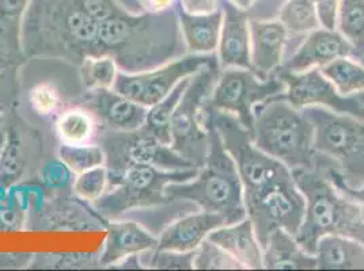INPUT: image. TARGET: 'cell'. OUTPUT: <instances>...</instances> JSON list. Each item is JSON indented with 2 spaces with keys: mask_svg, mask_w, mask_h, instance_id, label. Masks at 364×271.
<instances>
[{
  "mask_svg": "<svg viewBox=\"0 0 364 271\" xmlns=\"http://www.w3.org/2000/svg\"><path fill=\"white\" fill-rule=\"evenodd\" d=\"M109 55L128 74L143 72L188 55L177 7L159 14L119 13L100 23L95 55Z\"/></svg>",
  "mask_w": 364,
  "mask_h": 271,
  "instance_id": "1",
  "label": "cell"
},
{
  "mask_svg": "<svg viewBox=\"0 0 364 271\" xmlns=\"http://www.w3.org/2000/svg\"><path fill=\"white\" fill-rule=\"evenodd\" d=\"M291 172L306 202L304 220L295 235L304 251L314 255L317 243L326 235L346 236L364 245L362 204L343 194L317 167Z\"/></svg>",
  "mask_w": 364,
  "mask_h": 271,
  "instance_id": "2",
  "label": "cell"
},
{
  "mask_svg": "<svg viewBox=\"0 0 364 271\" xmlns=\"http://www.w3.org/2000/svg\"><path fill=\"white\" fill-rule=\"evenodd\" d=\"M204 126L210 133L205 163L198 167V175L192 181L167 184L165 194L171 202H192L201 211L220 214L226 224H234L247 217L242 182L215 126L210 122Z\"/></svg>",
  "mask_w": 364,
  "mask_h": 271,
  "instance_id": "3",
  "label": "cell"
},
{
  "mask_svg": "<svg viewBox=\"0 0 364 271\" xmlns=\"http://www.w3.org/2000/svg\"><path fill=\"white\" fill-rule=\"evenodd\" d=\"M252 140L258 150L291 171L313 170L316 162L314 128L304 110L280 96L255 109Z\"/></svg>",
  "mask_w": 364,
  "mask_h": 271,
  "instance_id": "4",
  "label": "cell"
},
{
  "mask_svg": "<svg viewBox=\"0 0 364 271\" xmlns=\"http://www.w3.org/2000/svg\"><path fill=\"white\" fill-rule=\"evenodd\" d=\"M304 114L314 128V150L333 162L349 189L364 186V118L309 106Z\"/></svg>",
  "mask_w": 364,
  "mask_h": 271,
  "instance_id": "5",
  "label": "cell"
},
{
  "mask_svg": "<svg viewBox=\"0 0 364 271\" xmlns=\"http://www.w3.org/2000/svg\"><path fill=\"white\" fill-rule=\"evenodd\" d=\"M198 172V167L167 171L154 166L135 165L110 182L107 194L92 202V205L107 221L122 219L128 211L168 205L171 201L165 194L167 184L192 181Z\"/></svg>",
  "mask_w": 364,
  "mask_h": 271,
  "instance_id": "6",
  "label": "cell"
},
{
  "mask_svg": "<svg viewBox=\"0 0 364 271\" xmlns=\"http://www.w3.org/2000/svg\"><path fill=\"white\" fill-rule=\"evenodd\" d=\"M220 74L218 59L201 67L182 95L171 120V148L195 166L205 163L210 133L204 126V105Z\"/></svg>",
  "mask_w": 364,
  "mask_h": 271,
  "instance_id": "7",
  "label": "cell"
},
{
  "mask_svg": "<svg viewBox=\"0 0 364 271\" xmlns=\"http://www.w3.org/2000/svg\"><path fill=\"white\" fill-rule=\"evenodd\" d=\"M284 89V82L276 74L261 79L250 70L228 68L220 71L205 106L235 117L252 133L255 109L280 96Z\"/></svg>",
  "mask_w": 364,
  "mask_h": 271,
  "instance_id": "8",
  "label": "cell"
},
{
  "mask_svg": "<svg viewBox=\"0 0 364 271\" xmlns=\"http://www.w3.org/2000/svg\"><path fill=\"white\" fill-rule=\"evenodd\" d=\"M95 143L104 148L107 155L105 166L109 171V183L135 165L154 166L167 171L198 167L185 160L171 145L161 143L143 129L135 132L98 129Z\"/></svg>",
  "mask_w": 364,
  "mask_h": 271,
  "instance_id": "9",
  "label": "cell"
},
{
  "mask_svg": "<svg viewBox=\"0 0 364 271\" xmlns=\"http://www.w3.org/2000/svg\"><path fill=\"white\" fill-rule=\"evenodd\" d=\"M247 219L253 223L261 248L271 232L283 228L296 235L304 214V197L292 174L265 186L253 194L243 197Z\"/></svg>",
  "mask_w": 364,
  "mask_h": 271,
  "instance_id": "10",
  "label": "cell"
},
{
  "mask_svg": "<svg viewBox=\"0 0 364 271\" xmlns=\"http://www.w3.org/2000/svg\"><path fill=\"white\" fill-rule=\"evenodd\" d=\"M216 57L213 55H185L176 60L136 74L120 71L113 90L131 101L151 107L162 101L182 79L195 75L198 70Z\"/></svg>",
  "mask_w": 364,
  "mask_h": 271,
  "instance_id": "11",
  "label": "cell"
},
{
  "mask_svg": "<svg viewBox=\"0 0 364 271\" xmlns=\"http://www.w3.org/2000/svg\"><path fill=\"white\" fill-rule=\"evenodd\" d=\"M276 75L284 82L286 86L280 98L287 101L295 109L304 110L309 106H321L336 113L364 118L363 94L360 92L352 96H343L322 75L319 68H311L304 72H287L279 70Z\"/></svg>",
  "mask_w": 364,
  "mask_h": 271,
  "instance_id": "12",
  "label": "cell"
},
{
  "mask_svg": "<svg viewBox=\"0 0 364 271\" xmlns=\"http://www.w3.org/2000/svg\"><path fill=\"white\" fill-rule=\"evenodd\" d=\"M76 106L89 110L100 129L135 132L143 128L149 107L136 104L113 89L85 91Z\"/></svg>",
  "mask_w": 364,
  "mask_h": 271,
  "instance_id": "13",
  "label": "cell"
},
{
  "mask_svg": "<svg viewBox=\"0 0 364 271\" xmlns=\"http://www.w3.org/2000/svg\"><path fill=\"white\" fill-rule=\"evenodd\" d=\"M341 57L355 59L353 48L338 31L319 28L307 33L304 43L283 61L280 70L287 72H304L321 68Z\"/></svg>",
  "mask_w": 364,
  "mask_h": 271,
  "instance_id": "14",
  "label": "cell"
},
{
  "mask_svg": "<svg viewBox=\"0 0 364 271\" xmlns=\"http://www.w3.org/2000/svg\"><path fill=\"white\" fill-rule=\"evenodd\" d=\"M223 14L218 45V64L220 71L243 68L252 71L250 60V18L228 0H219Z\"/></svg>",
  "mask_w": 364,
  "mask_h": 271,
  "instance_id": "15",
  "label": "cell"
},
{
  "mask_svg": "<svg viewBox=\"0 0 364 271\" xmlns=\"http://www.w3.org/2000/svg\"><path fill=\"white\" fill-rule=\"evenodd\" d=\"M289 35V31L279 19H250L252 71L258 77L268 79L280 70Z\"/></svg>",
  "mask_w": 364,
  "mask_h": 271,
  "instance_id": "16",
  "label": "cell"
},
{
  "mask_svg": "<svg viewBox=\"0 0 364 271\" xmlns=\"http://www.w3.org/2000/svg\"><path fill=\"white\" fill-rule=\"evenodd\" d=\"M223 226H228L226 220L216 213L201 211L185 214L158 233L156 248L182 253L193 251L213 229Z\"/></svg>",
  "mask_w": 364,
  "mask_h": 271,
  "instance_id": "17",
  "label": "cell"
},
{
  "mask_svg": "<svg viewBox=\"0 0 364 271\" xmlns=\"http://www.w3.org/2000/svg\"><path fill=\"white\" fill-rule=\"evenodd\" d=\"M158 236L146 226L131 219L110 220L107 226V240L100 254V266L110 267L122 258L156 248Z\"/></svg>",
  "mask_w": 364,
  "mask_h": 271,
  "instance_id": "18",
  "label": "cell"
},
{
  "mask_svg": "<svg viewBox=\"0 0 364 271\" xmlns=\"http://www.w3.org/2000/svg\"><path fill=\"white\" fill-rule=\"evenodd\" d=\"M208 239L226 250L242 265L243 269H262V248L253 223L247 217L238 223L213 229Z\"/></svg>",
  "mask_w": 364,
  "mask_h": 271,
  "instance_id": "19",
  "label": "cell"
},
{
  "mask_svg": "<svg viewBox=\"0 0 364 271\" xmlns=\"http://www.w3.org/2000/svg\"><path fill=\"white\" fill-rule=\"evenodd\" d=\"M262 269L268 270H313L316 256L306 253L292 233L283 228L271 232L262 248Z\"/></svg>",
  "mask_w": 364,
  "mask_h": 271,
  "instance_id": "20",
  "label": "cell"
},
{
  "mask_svg": "<svg viewBox=\"0 0 364 271\" xmlns=\"http://www.w3.org/2000/svg\"><path fill=\"white\" fill-rule=\"evenodd\" d=\"M177 13L189 55H213L218 50L223 21L220 7L210 14H189L177 6Z\"/></svg>",
  "mask_w": 364,
  "mask_h": 271,
  "instance_id": "21",
  "label": "cell"
},
{
  "mask_svg": "<svg viewBox=\"0 0 364 271\" xmlns=\"http://www.w3.org/2000/svg\"><path fill=\"white\" fill-rule=\"evenodd\" d=\"M314 256L321 270H364V245L350 238L322 236Z\"/></svg>",
  "mask_w": 364,
  "mask_h": 271,
  "instance_id": "22",
  "label": "cell"
},
{
  "mask_svg": "<svg viewBox=\"0 0 364 271\" xmlns=\"http://www.w3.org/2000/svg\"><path fill=\"white\" fill-rule=\"evenodd\" d=\"M98 129L100 126L94 116L80 106L63 110L55 122V133L63 144L92 143Z\"/></svg>",
  "mask_w": 364,
  "mask_h": 271,
  "instance_id": "23",
  "label": "cell"
},
{
  "mask_svg": "<svg viewBox=\"0 0 364 271\" xmlns=\"http://www.w3.org/2000/svg\"><path fill=\"white\" fill-rule=\"evenodd\" d=\"M191 77L192 76L182 79L162 101L149 107L147 110L146 121L141 129L166 145H171V120L177 106L181 101L182 95L191 82Z\"/></svg>",
  "mask_w": 364,
  "mask_h": 271,
  "instance_id": "24",
  "label": "cell"
},
{
  "mask_svg": "<svg viewBox=\"0 0 364 271\" xmlns=\"http://www.w3.org/2000/svg\"><path fill=\"white\" fill-rule=\"evenodd\" d=\"M352 57H341L321 67V72L343 96L364 92V65Z\"/></svg>",
  "mask_w": 364,
  "mask_h": 271,
  "instance_id": "25",
  "label": "cell"
},
{
  "mask_svg": "<svg viewBox=\"0 0 364 271\" xmlns=\"http://www.w3.org/2000/svg\"><path fill=\"white\" fill-rule=\"evenodd\" d=\"M336 28L353 48L355 59L364 55V0H340Z\"/></svg>",
  "mask_w": 364,
  "mask_h": 271,
  "instance_id": "26",
  "label": "cell"
},
{
  "mask_svg": "<svg viewBox=\"0 0 364 271\" xmlns=\"http://www.w3.org/2000/svg\"><path fill=\"white\" fill-rule=\"evenodd\" d=\"M120 71L117 61L109 55L86 56L79 64V76L85 91L113 89Z\"/></svg>",
  "mask_w": 364,
  "mask_h": 271,
  "instance_id": "27",
  "label": "cell"
},
{
  "mask_svg": "<svg viewBox=\"0 0 364 271\" xmlns=\"http://www.w3.org/2000/svg\"><path fill=\"white\" fill-rule=\"evenodd\" d=\"M279 21L292 35L307 34L322 28L314 0H287L279 11Z\"/></svg>",
  "mask_w": 364,
  "mask_h": 271,
  "instance_id": "28",
  "label": "cell"
},
{
  "mask_svg": "<svg viewBox=\"0 0 364 271\" xmlns=\"http://www.w3.org/2000/svg\"><path fill=\"white\" fill-rule=\"evenodd\" d=\"M58 157L74 175L95 167L105 166L107 155L98 143L63 144L58 150Z\"/></svg>",
  "mask_w": 364,
  "mask_h": 271,
  "instance_id": "29",
  "label": "cell"
},
{
  "mask_svg": "<svg viewBox=\"0 0 364 271\" xmlns=\"http://www.w3.org/2000/svg\"><path fill=\"white\" fill-rule=\"evenodd\" d=\"M25 171V157L21 138L16 131L7 132V143L0 160V184L11 189L22 178Z\"/></svg>",
  "mask_w": 364,
  "mask_h": 271,
  "instance_id": "30",
  "label": "cell"
},
{
  "mask_svg": "<svg viewBox=\"0 0 364 271\" xmlns=\"http://www.w3.org/2000/svg\"><path fill=\"white\" fill-rule=\"evenodd\" d=\"M193 269L198 270H243V266L220 245L208 238L195 250Z\"/></svg>",
  "mask_w": 364,
  "mask_h": 271,
  "instance_id": "31",
  "label": "cell"
},
{
  "mask_svg": "<svg viewBox=\"0 0 364 271\" xmlns=\"http://www.w3.org/2000/svg\"><path fill=\"white\" fill-rule=\"evenodd\" d=\"M140 260L144 269L156 270H192L195 260L193 251H171L151 248L140 253Z\"/></svg>",
  "mask_w": 364,
  "mask_h": 271,
  "instance_id": "32",
  "label": "cell"
},
{
  "mask_svg": "<svg viewBox=\"0 0 364 271\" xmlns=\"http://www.w3.org/2000/svg\"><path fill=\"white\" fill-rule=\"evenodd\" d=\"M109 190V171L107 166L95 167L77 174L73 182V192L80 201L95 202Z\"/></svg>",
  "mask_w": 364,
  "mask_h": 271,
  "instance_id": "33",
  "label": "cell"
},
{
  "mask_svg": "<svg viewBox=\"0 0 364 271\" xmlns=\"http://www.w3.org/2000/svg\"><path fill=\"white\" fill-rule=\"evenodd\" d=\"M23 19L0 16V57L11 60L26 61L22 43Z\"/></svg>",
  "mask_w": 364,
  "mask_h": 271,
  "instance_id": "34",
  "label": "cell"
},
{
  "mask_svg": "<svg viewBox=\"0 0 364 271\" xmlns=\"http://www.w3.org/2000/svg\"><path fill=\"white\" fill-rule=\"evenodd\" d=\"M100 266V255L92 254H40L33 255L29 267L34 269H86Z\"/></svg>",
  "mask_w": 364,
  "mask_h": 271,
  "instance_id": "35",
  "label": "cell"
},
{
  "mask_svg": "<svg viewBox=\"0 0 364 271\" xmlns=\"http://www.w3.org/2000/svg\"><path fill=\"white\" fill-rule=\"evenodd\" d=\"M29 105L33 111L43 118H49L60 114L63 96L50 83H38L29 91Z\"/></svg>",
  "mask_w": 364,
  "mask_h": 271,
  "instance_id": "36",
  "label": "cell"
},
{
  "mask_svg": "<svg viewBox=\"0 0 364 271\" xmlns=\"http://www.w3.org/2000/svg\"><path fill=\"white\" fill-rule=\"evenodd\" d=\"M21 61L0 57V109L14 105L18 96Z\"/></svg>",
  "mask_w": 364,
  "mask_h": 271,
  "instance_id": "37",
  "label": "cell"
},
{
  "mask_svg": "<svg viewBox=\"0 0 364 271\" xmlns=\"http://www.w3.org/2000/svg\"><path fill=\"white\" fill-rule=\"evenodd\" d=\"M114 3L125 14L141 16L159 14L176 9L178 0H114Z\"/></svg>",
  "mask_w": 364,
  "mask_h": 271,
  "instance_id": "38",
  "label": "cell"
},
{
  "mask_svg": "<svg viewBox=\"0 0 364 271\" xmlns=\"http://www.w3.org/2000/svg\"><path fill=\"white\" fill-rule=\"evenodd\" d=\"M16 196L10 193L9 201L0 206V232L21 231L25 224V211L22 202H16Z\"/></svg>",
  "mask_w": 364,
  "mask_h": 271,
  "instance_id": "39",
  "label": "cell"
},
{
  "mask_svg": "<svg viewBox=\"0 0 364 271\" xmlns=\"http://www.w3.org/2000/svg\"><path fill=\"white\" fill-rule=\"evenodd\" d=\"M73 175L74 174L59 160L44 167L41 179L48 189L56 190V189H65L67 184L71 182Z\"/></svg>",
  "mask_w": 364,
  "mask_h": 271,
  "instance_id": "40",
  "label": "cell"
},
{
  "mask_svg": "<svg viewBox=\"0 0 364 271\" xmlns=\"http://www.w3.org/2000/svg\"><path fill=\"white\" fill-rule=\"evenodd\" d=\"M362 94L364 95V92H362ZM317 168L322 170V171L328 175V178L332 181L334 186H336L343 194H346V196H348L349 198L358 201L359 204H362V206L364 208V186L362 189H359V190L349 189L348 186H346V184L343 183V181H341L340 174H338V171H337V167L334 166L333 163H325V165H321V166L317 167Z\"/></svg>",
  "mask_w": 364,
  "mask_h": 271,
  "instance_id": "41",
  "label": "cell"
},
{
  "mask_svg": "<svg viewBox=\"0 0 364 271\" xmlns=\"http://www.w3.org/2000/svg\"><path fill=\"white\" fill-rule=\"evenodd\" d=\"M319 23L325 29H336L340 0H314Z\"/></svg>",
  "mask_w": 364,
  "mask_h": 271,
  "instance_id": "42",
  "label": "cell"
},
{
  "mask_svg": "<svg viewBox=\"0 0 364 271\" xmlns=\"http://www.w3.org/2000/svg\"><path fill=\"white\" fill-rule=\"evenodd\" d=\"M178 6L189 14H210L219 7V0H178Z\"/></svg>",
  "mask_w": 364,
  "mask_h": 271,
  "instance_id": "43",
  "label": "cell"
},
{
  "mask_svg": "<svg viewBox=\"0 0 364 271\" xmlns=\"http://www.w3.org/2000/svg\"><path fill=\"white\" fill-rule=\"evenodd\" d=\"M31 0H0V16L23 19Z\"/></svg>",
  "mask_w": 364,
  "mask_h": 271,
  "instance_id": "44",
  "label": "cell"
},
{
  "mask_svg": "<svg viewBox=\"0 0 364 271\" xmlns=\"http://www.w3.org/2000/svg\"><path fill=\"white\" fill-rule=\"evenodd\" d=\"M33 254H0V269H22L31 265Z\"/></svg>",
  "mask_w": 364,
  "mask_h": 271,
  "instance_id": "45",
  "label": "cell"
},
{
  "mask_svg": "<svg viewBox=\"0 0 364 271\" xmlns=\"http://www.w3.org/2000/svg\"><path fill=\"white\" fill-rule=\"evenodd\" d=\"M109 269H119V270H139L144 269L141 260H140V254H131V255L124 256L116 263H113Z\"/></svg>",
  "mask_w": 364,
  "mask_h": 271,
  "instance_id": "46",
  "label": "cell"
},
{
  "mask_svg": "<svg viewBox=\"0 0 364 271\" xmlns=\"http://www.w3.org/2000/svg\"><path fill=\"white\" fill-rule=\"evenodd\" d=\"M230 3H232L234 6H237L238 9H241L243 11H250L253 9V6L256 4L257 0H228Z\"/></svg>",
  "mask_w": 364,
  "mask_h": 271,
  "instance_id": "47",
  "label": "cell"
},
{
  "mask_svg": "<svg viewBox=\"0 0 364 271\" xmlns=\"http://www.w3.org/2000/svg\"><path fill=\"white\" fill-rule=\"evenodd\" d=\"M6 143H7V132L1 128V129H0V160H1V157H3V152H4V148H6Z\"/></svg>",
  "mask_w": 364,
  "mask_h": 271,
  "instance_id": "48",
  "label": "cell"
},
{
  "mask_svg": "<svg viewBox=\"0 0 364 271\" xmlns=\"http://www.w3.org/2000/svg\"><path fill=\"white\" fill-rule=\"evenodd\" d=\"M3 128V113H1V109H0V129Z\"/></svg>",
  "mask_w": 364,
  "mask_h": 271,
  "instance_id": "49",
  "label": "cell"
},
{
  "mask_svg": "<svg viewBox=\"0 0 364 271\" xmlns=\"http://www.w3.org/2000/svg\"><path fill=\"white\" fill-rule=\"evenodd\" d=\"M360 62H362V64L364 65V55L362 56V59H360Z\"/></svg>",
  "mask_w": 364,
  "mask_h": 271,
  "instance_id": "50",
  "label": "cell"
}]
</instances>
